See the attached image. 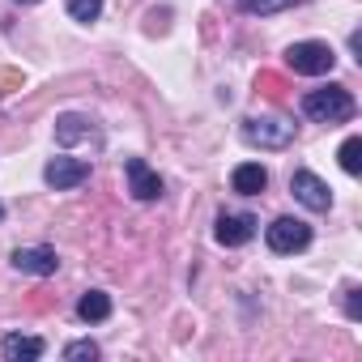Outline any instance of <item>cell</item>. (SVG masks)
Masks as SVG:
<instances>
[{"label": "cell", "mask_w": 362, "mask_h": 362, "mask_svg": "<svg viewBox=\"0 0 362 362\" xmlns=\"http://www.w3.org/2000/svg\"><path fill=\"white\" fill-rule=\"evenodd\" d=\"M243 141L260 149H286L294 141V124H286L281 115H252L243 119Z\"/></svg>", "instance_id": "obj_2"}, {"label": "cell", "mask_w": 362, "mask_h": 362, "mask_svg": "<svg viewBox=\"0 0 362 362\" xmlns=\"http://www.w3.org/2000/svg\"><path fill=\"white\" fill-rule=\"evenodd\" d=\"M64 358H69V362H86V358H98V345H94V341H73V345L64 349Z\"/></svg>", "instance_id": "obj_18"}, {"label": "cell", "mask_w": 362, "mask_h": 362, "mask_svg": "<svg viewBox=\"0 0 362 362\" xmlns=\"http://www.w3.org/2000/svg\"><path fill=\"white\" fill-rule=\"evenodd\" d=\"M294 5H303V0H239V9L243 13H281V9H294Z\"/></svg>", "instance_id": "obj_14"}, {"label": "cell", "mask_w": 362, "mask_h": 362, "mask_svg": "<svg viewBox=\"0 0 362 362\" xmlns=\"http://www.w3.org/2000/svg\"><path fill=\"white\" fill-rule=\"evenodd\" d=\"M43 179H47V188L69 192V188H77V184L90 179V162H81V158H52L47 170H43Z\"/></svg>", "instance_id": "obj_6"}, {"label": "cell", "mask_w": 362, "mask_h": 362, "mask_svg": "<svg viewBox=\"0 0 362 362\" xmlns=\"http://www.w3.org/2000/svg\"><path fill=\"white\" fill-rule=\"evenodd\" d=\"M69 13H73L77 22H94V18L103 13V0H69Z\"/></svg>", "instance_id": "obj_17"}, {"label": "cell", "mask_w": 362, "mask_h": 362, "mask_svg": "<svg viewBox=\"0 0 362 362\" xmlns=\"http://www.w3.org/2000/svg\"><path fill=\"white\" fill-rule=\"evenodd\" d=\"M307 243H311V226H307V222H298V218H277V222L269 226V247H273L277 256L303 252Z\"/></svg>", "instance_id": "obj_4"}, {"label": "cell", "mask_w": 362, "mask_h": 362, "mask_svg": "<svg viewBox=\"0 0 362 362\" xmlns=\"http://www.w3.org/2000/svg\"><path fill=\"white\" fill-rule=\"evenodd\" d=\"M86 136H94V128H90L86 115H60V119H56V141H60V145L86 141Z\"/></svg>", "instance_id": "obj_12"}, {"label": "cell", "mask_w": 362, "mask_h": 362, "mask_svg": "<svg viewBox=\"0 0 362 362\" xmlns=\"http://www.w3.org/2000/svg\"><path fill=\"white\" fill-rule=\"evenodd\" d=\"M256 235V218L252 214H222L218 218V243L222 247H243Z\"/></svg>", "instance_id": "obj_8"}, {"label": "cell", "mask_w": 362, "mask_h": 362, "mask_svg": "<svg viewBox=\"0 0 362 362\" xmlns=\"http://www.w3.org/2000/svg\"><path fill=\"white\" fill-rule=\"evenodd\" d=\"M230 188H235L239 197H260V192L269 188V170H264L260 162H243V166H235V175H230Z\"/></svg>", "instance_id": "obj_10"}, {"label": "cell", "mask_w": 362, "mask_h": 362, "mask_svg": "<svg viewBox=\"0 0 362 362\" xmlns=\"http://www.w3.org/2000/svg\"><path fill=\"white\" fill-rule=\"evenodd\" d=\"M345 311H349V320H358V315H362V303H358V290H349V303H345Z\"/></svg>", "instance_id": "obj_20"}, {"label": "cell", "mask_w": 362, "mask_h": 362, "mask_svg": "<svg viewBox=\"0 0 362 362\" xmlns=\"http://www.w3.org/2000/svg\"><path fill=\"white\" fill-rule=\"evenodd\" d=\"M13 269L18 273H35V277H47V273L60 269V260H56L52 247H18L13 252Z\"/></svg>", "instance_id": "obj_9"}, {"label": "cell", "mask_w": 362, "mask_h": 362, "mask_svg": "<svg viewBox=\"0 0 362 362\" xmlns=\"http://www.w3.org/2000/svg\"><path fill=\"white\" fill-rule=\"evenodd\" d=\"M77 315H81L86 324H98V320H107V315H111V298H107L103 290H90V294H81Z\"/></svg>", "instance_id": "obj_13"}, {"label": "cell", "mask_w": 362, "mask_h": 362, "mask_svg": "<svg viewBox=\"0 0 362 362\" xmlns=\"http://www.w3.org/2000/svg\"><path fill=\"white\" fill-rule=\"evenodd\" d=\"M124 175H128V192L136 201H158L162 197V179L145 166V158H128L124 162Z\"/></svg>", "instance_id": "obj_7"}, {"label": "cell", "mask_w": 362, "mask_h": 362, "mask_svg": "<svg viewBox=\"0 0 362 362\" xmlns=\"http://www.w3.org/2000/svg\"><path fill=\"white\" fill-rule=\"evenodd\" d=\"M337 158H341L345 175H358V170H362V141H358V136H349V141L341 145V153H337Z\"/></svg>", "instance_id": "obj_15"}, {"label": "cell", "mask_w": 362, "mask_h": 362, "mask_svg": "<svg viewBox=\"0 0 362 362\" xmlns=\"http://www.w3.org/2000/svg\"><path fill=\"white\" fill-rule=\"evenodd\" d=\"M256 90H260L264 98L281 103V98H286V77H277V73H260V77H256Z\"/></svg>", "instance_id": "obj_16"}, {"label": "cell", "mask_w": 362, "mask_h": 362, "mask_svg": "<svg viewBox=\"0 0 362 362\" xmlns=\"http://www.w3.org/2000/svg\"><path fill=\"white\" fill-rule=\"evenodd\" d=\"M0 218H5V205H0Z\"/></svg>", "instance_id": "obj_22"}, {"label": "cell", "mask_w": 362, "mask_h": 362, "mask_svg": "<svg viewBox=\"0 0 362 362\" xmlns=\"http://www.w3.org/2000/svg\"><path fill=\"white\" fill-rule=\"evenodd\" d=\"M303 111L315 119V124H345L354 119V94L345 86H328V90H311L303 98Z\"/></svg>", "instance_id": "obj_1"}, {"label": "cell", "mask_w": 362, "mask_h": 362, "mask_svg": "<svg viewBox=\"0 0 362 362\" xmlns=\"http://www.w3.org/2000/svg\"><path fill=\"white\" fill-rule=\"evenodd\" d=\"M290 192H294L298 205H307V209H315V214H324V209L332 205L328 184H324L320 175H311V170H294V175H290Z\"/></svg>", "instance_id": "obj_5"}, {"label": "cell", "mask_w": 362, "mask_h": 362, "mask_svg": "<svg viewBox=\"0 0 362 362\" xmlns=\"http://www.w3.org/2000/svg\"><path fill=\"white\" fill-rule=\"evenodd\" d=\"M13 90H22V73L0 69V94H13Z\"/></svg>", "instance_id": "obj_19"}, {"label": "cell", "mask_w": 362, "mask_h": 362, "mask_svg": "<svg viewBox=\"0 0 362 362\" xmlns=\"http://www.w3.org/2000/svg\"><path fill=\"white\" fill-rule=\"evenodd\" d=\"M18 5H39V0H18Z\"/></svg>", "instance_id": "obj_21"}, {"label": "cell", "mask_w": 362, "mask_h": 362, "mask_svg": "<svg viewBox=\"0 0 362 362\" xmlns=\"http://www.w3.org/2000/svg\"><path fill=\"white\" fill-rule=\"evenodd\" d=\"M0 349H5L9 362H35V358H43V341L39 337H22V332H9Z\"/></svg>", "instance_id": "obj_11"}, {"label": "cell", "mask_w": 362, "mask_h": 362, "mask_svg": "<svg viewBox=\"0 0 362 362\" xmlns=\"http://www.w3.org/2000/svg\"><path fill=\"white\" fill-rule=\"evenodd\" d=\"M286 64H290L298 77H324V73H332L337 56H332L328 43H294V47L286 52Z\"/></svg>", "instance_id": "obj_3"}]
</instances>
